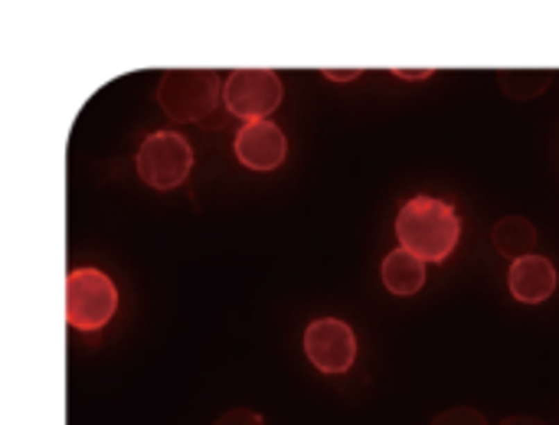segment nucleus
Returning <instances> with one entry per match:
<instances>
[{"label": "nucleus", "instance_id": "nucleus-1", "mask_svg": "<svg viewBox=\"0 0 559 425\" xmlns=\"http://www.w3.org/2000/svg\"><path fill=\"white\" fill-rule=\"evenodd\" d=\"M399 249L412 252L422 262H442L455 252L461 236V219L455 207L435 196H412L406 200L396 216Z\"/></svg>", "mask_w": 559, "mask_h": 425}, {"label": "nucleus", "instance_id": "nucleus-2", "mask_svg": "<svg viewBox=\"0 0 559 425\" xmlns=\"http://www.w3.org/2000/svg\"><path fill=\"white\" fill-rule=\"evenodd\" d=\"M223 85L209 69H173L157 82V105L173 121H200L216 108Z\"/></svg>", "mask_w": 559, "mask_h": 425}, {"label": "nucleus", "instance_id": "nucleus-3", "mask_svg": "<svg viewBox=\"0 0 559 425\" xmlns=\"http://www.w3.org/2000/svg\"><path fill=\"white\" fill-rule=\"evenodd\" d=\"M194 171V148L177 131H154L137 148V173L154 190H173Z\"/></svg>", "mask_w": 559, "mask_h": 425}, {"label": "nucleus", "instance_id": "nucleus-4", "mask_svg": "<svg viewBox=\"0 0 559 425\" xmlns=\"http://www.w3.org/2000/svg\"><path fill=\"white\" fill-rule=\"evenodd\" d=\"M118 291L98 268H76L66 278V318L79 331H98L112 321Z\"/></svg>", "mask_w": 559, "mask_h": 425}, {"label": "nucleus", "instance_id": "nucleus-5", "mask_svg": "<svg viewBox=\"0 0 559 425\" xmlns=\"http://www.w3.org/2000/svg\"><path fill=\"white\" fill-rule=\"evenodd\" d=\"M282 95V79L272 69H236L223 82V105L242 121H268Z\"/></svg>", "mask_w": 559, "mask_h": 425}, {"label": "nucleus", "instance_id": "nucleus-6", "mask_svg": "<svg viewBox=\"0 0 559 425\" xmlns=\"http://www.w3.org/2000/svg\"><path fill=\"white\" fill-rule=\"evenodd\" d=\"M304 354L320 373H347L356 360V337L350 324L337 318H318L304 331Z\"/></svg>", "mask_w": 559, "mask_h": 425}, {"label": "nucleus", "instance_id": "nucleus-7", "mask_svg": "<svg viewBox=\"0 0 559 425\" xmlns=\"http://www.w3.org/2000/svg\"><path fill=\"white\" fill-rule=\"evenodd\" d=\"M288 154L285 131L272 121H246L236 135V157L249 171H275Z\"/></svg>", "mask_w": 559, "mask_h": 425}, {"label": "nucleus", "instance_id": "nucleus-8", "mask_svg": "<svg viewBox=\"0 0 559 425\" xmlns=\"http://www.w3.org/2000/svg\"><path fill=\"white\" fill-rule=\"evenodd\" d=\"M507 285H510V295L517 301L540 304V301H547L556 291V268L543 255H524V259H517L510 265Z\"/></svg>", "mask_w": 559, "mask_h": 425}, {"label": "nucleus", "instance_id": "nucleus-9", "mask_svg": "<svg viewBox=\"0 0 559 425\" xmlns=\"http://www.w3.org/2000/svg\"><path fill=\"white\" fill-rule=\"evenodd\" d=\"M379 275H383L386 291L399 295V298H409V295H415L425 285V262L415 259L412 252H406V249H396V252H389L383 259V272Z\"/></svg>", "mask_w": 559, "mask_h": 425}, {"label": "nucleus", "instance_id": "nucleus-10", "mask_svg": "<svg viewBox=\"0 0 559 425\" xmlns=\"http://www.w3.org/2000/svg\"><path fill=\"white\" fill-rule=\"evenodd\" d=\"M494 249L507 259H524V255H533V245H537V229L533 223L524 216H504L494 223L491 229Z\"/></svg>", "mask_w": 559, "mask_h": 425}, {"label": "nucleus", "instance_id": "nucleus-11", "mask_svg": "<svg viewBox=\"0 0 559 425\" xmlns=\"http://www.w3.org/2000/svg\"><path fill=\"white\" fill-rule=\"evenodd\" d=\"M497 79H501L504 95H510V98H533V95L547 92L553 76L547 69H507V72H497Z\"/></svg>", "mask_w": 559, "mask_h": 425}, {"label": "nucleus", "instance_id": "nucleus-12", "mask_svg": "<svg viewBox=\"0 0 559 425\" xmlns=\"http://www.w3.org/2000/svg\"><path fill=\"white\" fill-rule=\"evenodd\" d=\"M432 425H488V419L474 406H455V409H445V413L435 415Z\"/></svg>", "mask_w": 559, "mask_h": 425}, {"label": "nucleus", "instance_id": "nucleus-13", "mask_svg": "<svg viewBox=\"0 0 559 425\" xmlns=\"http://www.w3.org/2000/svg\"><path fill=\"white\" fill-rule=\"evenodd\" d=\"M213 425H265V419L259 413H252V409H229Z\"/></svg>", "mask_w": 559, "mask_h": 425}, {"label": "nucleus", "instance_id": "nucleus-14", "mask_svg": "<svg viewBox=\"0 0 559 425\" xmlns=\"http://www.w3.org/2000/svg\"><path fill=\"white\" fill-rule=\"evenodd\" d=\"M327 79H337V82H354L360 76V69H324Z\"/></svg>", "mask_w": 559, "mask_h": 425}, {"label": "nucleus", "instance_id": "nucleus-15", "mask_svg": "<svg viewBox=\"0 0 559 425\" xmlns=\"http://www.w3.org/2000/svg\"><path fill=\"white\" fill-rule=\"evenodd\" d=\"M501 425H547V422L537 419V415H510V419H504Z\"/></svg>", "mask_w": 559, "mask_h": 425}, {"label": "nucleus", "instance_id": "nucleus-16", "mask_svg": "<svg viewBox=\"0 0 559 425\" xmlns=\"http://www.w3.org/2000/svg\"><path fill=\"white\" fill-rule=\"evenodd\" d=\"M393 72H396V76H402V79H429L435 69H419V72H415V69H393Z\"/></svg>", "mask_w": 559, "mask_h": 425}]
</instances>
